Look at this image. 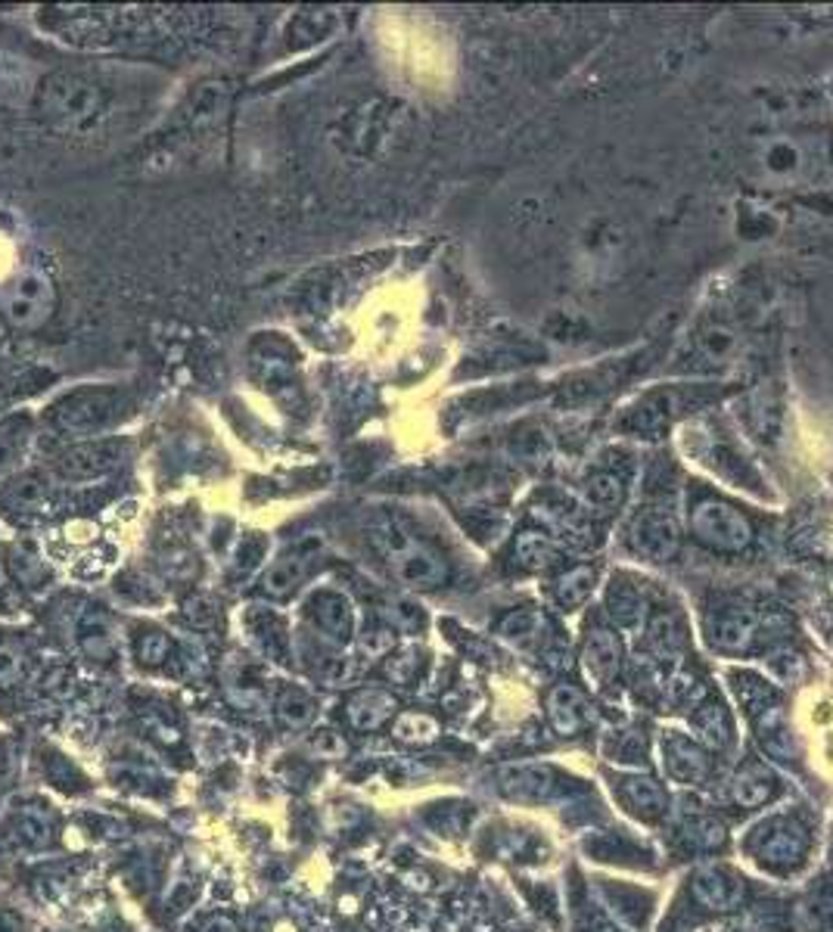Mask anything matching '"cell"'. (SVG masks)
<instances>
[{"label":"cell","mask_w":833,"mask_h":932,"mask_svg":"<svg viewBox=\"0 0 833 932\" xmlns=\"http://www.w3.org/2000/svg\"><path fill=\"white\" fill-rule=\"evenodd\" d=\"M203 932H237V926H234L227 917H215V920H209V923H205Z\"/></svg>","instance_id":"32"},{"label":"cell","mask_w":833,"mask_h":932,"mask_svg":"<svg viewBox=\"0 0 833 932\" xmlns=\"http://www.w3.org/2000/svg\"><path fill=\"white\" fill-rule=\"evenodd\" d=\"M734 793H737V799H740L744 805H759V802H766L768 793H771V783L766 780V774L747 771L744 778H737Z\"/></svg>","instance_id":"27"},{"label":"cell","mask_w":833,"mask_h":932,"mask_svg":"<svg viewBox=\"0 0 833 932\" xmlns=\"http://www.w3.org/2000/svg\"><path fill=\"white\" fill-rule=\"evenodd\" d=\"M513 557H516V563L523 569L538 572V569H547L557 559V550H554V544H551L545 532H523L516 538V544H513Z\"/></svg>","instance_id":"17"},{"label":"cell","mask_w":833,"mask_h":932,"mask_svg":"<svg viewBox=\"0 0 833 932\" xmlns=\"http://www.w3.org/2000/svg\"><path fill=\"white\" fill-rule=\"evenodd\" d=\"M436 733H439L436 718H429V715L424 713L398 715V721H395V728H392V737H395L398 743H426V740H432Z\"/></svg>","instance_id":"19"},{"label":"cell","mask_w":833,"mask_h":932,"mask_svg":"<svg viewBox=\"0 0 833 932\" xmlns=\"http://www.w3.org/2000/svg\"><path fill=\"white\" fill-rule=\"evenodd\" d=\"M106 94L97 82H90L78 72H51L41 78L34 90V109L44 121L68 131H82L100 119Z\"/></svg>","instance_id":"1"},{"label":"cell","mask_w":833,"mask_h":932,"mask_svg":"<svg viewBox=\"0 0 833 932\" xmlns=\"http://www.w3.org/2000/svg\"><path fill=\"white\" fill-rule=\"evenodd\" d=\"M691 532L694 538L703 542L713 550H725V554H737L752 542V526L740 510L718 501V497H703L694 513H691Z\"/></svg>","instance_id":"5"},{"label":"cell","mask_w":833,"mask_h":932,"mask_svg":"<svg viewBox=\"0 0 833 932\" xmlns=\"http://www.w3.org/2000/svg\"><path fill=\"white\" fill-rule=\"evenodd\" d=\"M595 578L597 576L591 566H573V569H566L563 576L554 578L551 593H554L557 607H563V610H576V607H581V603L591 597V591H595Z\"/></svg>","instance_id":"14"},{"label":"cell","mask_w":833,"mask_h":932,"mask_svg":"<svg viewBox=\"0 0 833 932\" xmlns=\"http://www.w3.org/2000/svg\"><path fill=\"white\" fill-rule=\"evenodd\" d=\"M340 25V19L327 10H306L289 22V47H308L314 41H323L327 34Z\"/></svg>","instance_id":"16"},{"label":"cell","mask_w":833,"mask_h":932,"mask_svg":"<svg viewBox=\"0 0 833 932\" xmlns=\"http://www.w3.org/2000/svg\"><path fill=\"white\" fill-rule=\"evenodd\" d=\"M345 740H342V733H337V730L330 728H318L311 730L306 737V752H311L314 759H327V762H337V759H342L345 756Z\"/></svg>","instance_id":"22"},{"label":"cell","mask_w":833,"mask_h":932,"mask_svg":"<svg viewBox=\"0 0 833 932\" xmlns=\"http://www.w3.org/2000/svg\"><path fill=\"white\" fill-rule=\"evenodd\" d=\"M395 713V699H392L386 690H357L349 706H345V715L352 721V728L357 730H376L380 725H386Z\"/></svg>","instance_id":"11"},{"label":"cell","mask_w":833,"mask_h":932,"mask_svg":"<svg viewBox=\"0 0 833 932\" xmlns=\"http://www.w3.org/2000/svg\"><path fill=\"white\" fill-rule=\"evenodd\" d=\"M78 641L87 650V656H94V660L113 656V638H109V628L103 619H85L78 628Z\"/></svg>","instance_id":"21"},{"label":"cell","mask_w":833,"mask_h":932,"mask_svg":"<svg viewBox=\"0 0 833 932\" xmlns=\"http://www.w3.org/2000/svg\"><path fill=\"white\" fill-rule=\"evenodd\" d=\"M697 892L703 896V899L709 901V904H718V908H722V904H728V901L734 899V886H728L725 877H722V874H715V870L699 874Z\"/></svg>","instance_id":"28"},{"label":"cell","mask_w":833,"mask_h":932,"mask_svg":"<svg viewBox=\"0 0 833 932\" xmlns=\"http://www.w3.org/2000/svg\"><path fill=\"white\" fill-rule=\"evenodd\" d=\"M538 628H542V615H538V612L516 610L501 622V634H504L508 641L526 644V641H532V638L538 634Z\"/></svg>","instance_id":"23"},{"label":"cell","mask_w":833,"mask_h":932,"mask_svg":"<svg viewBox=\"0 0 833 932\" xmlns=\"http://www.w3.org/2000/svg\"><path fill=\"white\" fill-rule=\"evenodd\" d=\"M389 619H392V625L398 628V631H420V628L426 625L424 610H420L414 600H405V597L392 600Z\"/></svg>","instance_id":"25"},{"label":"cell","mask_w":833,"mask_h":932,"mask_svg":"<svg viewBox=\"0 0 833 932\" xmlns=\"http://www.w3.org/2000/svg\"><path fill=\"white\" fill-rule=\"evenodd\" d=\"M752 634V625L744 615H731V619H718L713 628V644L725 646V650H737L744 646Z\"/></svg>","instance_id":"24"},{"label":"cell","mask_w":833,"mask_h":932,"mask_svg":"<svg viewBox=\"0 0 833 932\" xmlns=\"http://www.w3.org/2000/svg\"><path fill=\"white\" fill-rule=\"evenodd\" d=\"M169 653H171L169 634H162V631L140 634V641H137V660L140 662H147V665H159V662L169 660Z\"/></svg>","instance_id":"26"},{"label":"cell","mask_w":833,"mask_h":932,"mask_svg":"<svg viewBox=\"0 0 833 932\" xmlns=\"http://www.w3.org/2000/svg\"><path fill=\"white\" fill-rule=\"evenodd\" d=\"M306 619L314 628V634L333 646H345L355 634V610L349 597L340 591L321 588L306 600Z\"/></svg>","instance_id":"8"},{"label":"cell","mask_w":833,"mask_h":932,"mask_svg":"<svg viewBox=\"0 0 833 932\" xmlns=\"http://www.w3.org/2000/svg\"><path fill=\"white\" fill-rule=\"evenodd\" d=\"M29 441H32V420L25 414L0 420V475L17 470L19 460L25 458Z\"/></svg>","instance_id":"13"},{"label":"cell","mask_w":833,"mask_h":932,"mask_svg":"<svg viewBox=\"0 0 833 932\" xmlns=\"http://www.w3.org/2000/svg\"><path fill=\"white\" fill-rule=\"evenodd\" d=\"M311 554L306 550H292V554H284L280 559H274L271 566L261 572V593L271 597V600H287L289 593L299 591V585L306 581L308 569H311Z\"/></svg>","instance_id":"9"},{"label":"cell","mask_w":833,"mask_h":932,"mask_svg":"<svg viewBox=\"0 0 833 932\" xmlns=\"http://www.w3.org/2000/svg\"><path fill=\"white\" fill-rule=\"evenodd\" d=\"M13 572H17L29 588H38V585H44V581L51 578V572L44 569V563H41L38 557H29L25 550L13 554Z\"/></svg>","instance_id":"29"},{"label":"cell","mask_w":833,"mask_h":932,"mask_svg":"<svg viewBox=\"0 0 833 932\" xmlns=\"http://www.w3.org/2000/svg\"><path fill=\"white\" fill-rule=\"evenodd\" d=\"M581 660H585L588 678H595L597 684L604 687V684L616 675V668H619V641H616V634H610V631H595V634L588 638V644H585Z\"/></svg>","instance_id":"12"},{"label":"cell","mask_w":833,"mask_h":932,"mask_svg":"<svg viewBox=\"0 0 833 932\" xmlns=\"http://www.w3.org/2000/svg\"><path fill=\"white\" fill-rule=\"evenodd\" d=\"M274 709H277V718H280L284 728H306L308 721L314 718V699L302 687H287L277 696Z\"/></svg>","instance_id":"18"},{"label":"cell","mask_w":833,"mask_h":932,"mask_svg":"<svg viewBox=\"0 0 833 932\" xmlns=\"http://www.w3.org/2000/svg\"><path fill=\"white\" fill-rule=\"evenodd\" d=\"M22 675V656L13 646L0 644V684H17Z\"/></svg>","instance_id":"30"},{"label":"cell","mask_w":833,"mask_h":932,"mask_svg":"<svg viewBox=\"0 0 833 932\" xmlns=\"http://www.w3.org/2000/svg\"><path fill=\"white\" fill-rule=\"evenodd\" d=\"M13 774H17V756L10 746L0 743V790L13 780Z\"/></svg>","instance_id":"31"},{"label":"cell","mask_w":833,"mask_h":932,"mask_svg":"<svg viewBox=\"0 0 833 932\" xmlns=\"http://www.w3.org/2000/svg\"><path fill=\"white\" fill-rule=\"evenodd\" d=\"M121 460H125V444L119 439L100 436V439H85L66 448L56 458V473L66 482H94V479L119 470Z\"/></svg>","instance_id":"6"},{"label":"cell","mask_w":833,"mask_h":932,"mask_svg":"<svg viewBox=\"0 0 833 932\" xmlns=\"http://www.w3.org/2000/svg\"><path fill=\"white\" fill-rule=\"evenodd\" d=\"M0 588H3V569H0Z\"/></svg>","instance_id":"33"},{"label":"cell","mask_w":833,"mask_h":932,"mask_svg":"<svg viewBox=\"0 0 833 932\" xmlns=\"http://www.w3.org/2000/svg\"><path fill=\"white\" fill-rule=\"evenodd\" d=\"M47 497V479L38 473H22L13 475L7 482V489L0 494V501L7 504L10 510H34L44 504Z\"/></svg>","instance_id":"15"},{"label":"cell","mask_w":833,"mask_h":932,"mask_svg":"<svg viewBox=\"0 0 833 932\" xmlns=\"http://www.w3.org/2000/svg\"><path fill=\"white\" fill-rule=\"evenodd\" d=\"M547 713H551L554 728L560 730V733H566V737L578 733V730L588 725V718H591V715H588V703H585L581 690L569 687V684H560L554 694L547 696Z\"/></svg>","instance_id":"10"},{"label":"cell","mask_w":833,"mask_h":932,"mask_svg":"<svg viewBox=\"0 0 833 932\" xmlns=\"http://www.w3.org/2000/svg\"><path fill=\"white\" fill-rule=\"evenodd\" d=\"M629 544L647 563H669L679 557L681 528L663 510H644L631 519Z\"/></svg>","instance_id":"7"},{"label":"cell","mask_w":833,"mask_h":932,"mask_svg":"<svg viewBox=\"0 0 833 932\" xmlns=\"http://www.w3.org/2000/svg\"><path fill=\"white\" fill-rule=\"evenodd\" d=\"M585 492H588V501L597 507H616L626 494V485L616 473H595L588 479Z\"/></svg>","instance_id":"20"},{"label":"cell","mask_w":833,"mask_h":932,"mask_svg":"<svg viewBox=\"0 0 833 932\" xmlns=\"http://www.w3.org/2000/svg\"><path fill=\"white\" fill-rule=\"evenodd\" d=\"M131 410L128 395L119 386H85L68 392L60 405L53 407V424L63 432L100 439L109 426H116Z\"/></svg>","instance_id":"3"},{"label":"cell","mask_w":833,"mask_h":932,"mask_svg":"<svg viewBox=\"0 0 833 932\" xmlns=\"http://www.w3.org/2000/svg\"><path fill=\"white\" fill-rule=\"evenodd\" d=\"M56 311V287L44 271H22L0 292V314L13 330L34 333Z\"/></svg>","instance_id":"4"},{"label":"cell","mask_w":833,"mask_h":932,"mask_svg":"<svg viewBox=\"0 0 833 932\" xmlns=\"http://www.w3.org/2000/svg\"><path fill=\"white\" fill-rule=\"evenodd\" d=\"M374 542L380 544L383 557L389 563L392 576L410 591H432L448 581V563L442 554L402 526L386 523L383 528H376Z\"/></svg>","instance_id":"2"}]
</instances>
